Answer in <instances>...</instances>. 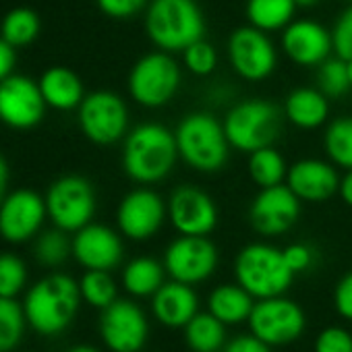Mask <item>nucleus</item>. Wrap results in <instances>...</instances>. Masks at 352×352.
<instances>
[{
  "instance_id": "nucleus-1",
  "label": "nucleus",
  "mask_w": 352,
  "mask_h": 352,
  "mask_svg": "<svg viewBox=\"0 0 352 352\" xmlns=\"http://www.w3.org/2000/svg\"><path fill=\"white\" fill-rule=\"evenodd\" d=\"M179 160L176 137L160 122H141L131 129L122 143V168L139 185L162 183Z\"/></svg>"
},
{
  "instance_id": "nucleus-2",
  "label": "nucleus",
  "mask_w": 352,
  "mask_h": 352,
  "mask_svg": "<svg viewBox=\"0 0 352 352\" xmlns=\"http://www.w3.org/2000/svg\"><path fill=\"white\" fill-rule=\"evenodd\" d=\"M79 284L67 274H50L36 282L25 300L23 311L32 329L42 336H58L71 327L81 305Z\"/></svg>"
},
{
  "instance_id": "nucleus-3",
  "label": "nucleus",
  "mask_w": 352,
  "mask_h": 352,
  "mask_svg": "<svg viewBox=\"0 0 352 352\" xmlns=\"http://www.w3.org/2000/svg\"><path fill=\"white\" fill-rule=\"evenodd\" d=\"M145 34L157 50L183 52L206 36L197 0H151L145 9Z\"/></svg>"
},
{
  "instance_id": "nucleus-4",
  "label": "nucleus",
  "mask_w": 352,
  "mask_h": 352,
  "mask_svg": "<svg viewBox=\"0 0 352 352\" xmlns=\"http://www.w3.org/2000/svg\"><path fill=\"white\" fill-rule=\"evenodd\" d=\"M179 157L193 170L212 174L226 166L230 155V141L220 122L210 112L187 114L174 131Z\"/></svg>"
},
{
  "instance_id": "nucleus-5",
  "label": "nucleus",
  "mask_w": 352,
  "mask_h": 352,
  "mask_svg": "<svg viewBox=\"0 0 352 352\" xmlns=\"http://www.w3.org/2000/svg\"><path fill=\"white\" fill-rule=\"evenodd\" d=\"M234 276L236 282L257 300L286 294L294 280L282 249L267 243H251L243 247L234 259Z\"/></svg>"
},
{
  "instance_id": "nucleus-6",
  "label": "nucleus",
  "mask_w": 352,
  "mask_h": 352,
  "mask_svg": "<svg viewBox=\"0 0 352 352\" xmlns=\"http://www.w3.org/2000/svg\"><path fill=\"white\" fill-rule=\"evenodd\" d=\"M282 122L284 112L274 102L253 98L243 100L228 110L224 118V131L236 151L251 153L274 145L282 131Z\"/></svg>"
},
{
  "instance_id": "nucleus-7",
  "label": "nucleus",
  "mask_w": 352,
  "mask_h": 352,
  "mask_svg": "<svg viewBox=\"0 0 352 352\" xmlns=\"http://www.w3.org/2000/svg\"><path fill=\"white\" fill-rule=\"evenodd\" d=\"M183 81L181 67L170 52L143 54L129 73V94L143 108H162L172 102Z\"/></svg>"
},
{
  "instance_id": "nucleus-8",
  "label": "nucleus",
  "mask_w": 352,
  "mask_h": 352,
  "mask_svg": "<svg viewBox=\"0 0 352 352\" xmlns=\"http://www.w3.org/2000/svg\"><path fill=\"white\" fill-rule=\"evenodd\" d=\"M247 323L253 336H257L272 348H280L296 342L305 333L307 317L298 302L280 294L259 298Z\"/></svg>"
},
{
  "instance_id": "nucleus-9",
  "label": "nucleus",
  "mask_w": 352,
  "mask_h": 352,
  "mask_svg": "<svg viewBox=\"0 0 352 352\" xmlns=\"http://www.w3.org/2000/svg\"><path fill=\"white\" fill-rule=\"evenodd\" d=\"M46 210L56 228L77 232L87 226L96 214V191L83 176H63L48 189Z\"/></svg>"
},
{
  "instance_id": "nucleus-10",
  "label": "nucleus",
  "mask_w": 352,
  "mask_h": 352,
  "mask_svg": "<svg viewBox=\"0 0 352 352\" xmlns=\"http://www.w3.org/2000/svg\"><path fill=\"white\" fill-rule=\"evenodd\" d=\"M228 60L232 71L251 83L274 75L278 67V50L270 36L253 25L239 28L228 38Z\"/></svg>"
},
{
  "instance_id": "nucleus-11",
  "label": "nucleus",
  "mask_w": 352,
  "mask_h": 352,
  "mask_svg": "<svg viewBox=\"0 0 352 352\" xmlns=\"http://www.w3.org/2000/svg\"><path fill=\"white\" fill-rule=\"evenodd\" d=\"M79 126L98 145H112L129 133V108L114 91H94L79 106Z\"/></svg>"
},
{
  "instance_id": "nucleus-12",
  "label": "nucleus",
  "mask_w": 352,
  "mask_h": 352,
  "mask_svg": "<svg viewBox=\"0 0 352 352\" xmlns=\"http://www.w3.org/2000/svg\"><path fill=\"white\" fill-rule=\"evenodd\" d=\"M220 263L218 247L208 236H187L174 239L164 253V267L170 280L185 284H201L214 276Z\"/></svg>"
},
{
  "instance_id": "nucleus-13",
  "label": "nucleus",
  "mask_w": 352,
  "mask_h": 352,
  "mask_svg": "<svg viewBox=\"0 0 352 352\" xmlns=\"http://www.w3.org/2000/svg\"><path fill=\"white\" fill-rule=\"evenodd\" d=\"M100 336L112 352H141L149 338L147 315L137 302L116 298L102 309Z\"/></svg>"
},
{
  "instance_id": "nucleus-14",
  "label": "nucleus",
  "mask_w": 352,
  "mask_h": 352,
  "mask_svg": "<svg viewBox=\"0 0 352 352\" xmlns=\"http://www.w3.org/2000/svg\"><path fill=\"white\" fill-rule=\"evenodd\" d=\"M300 199L288 185L259 189L249 208V222L253 230L265 239L286 234L300 218Z\"/></svg>"
},
{
  "instance_id": "nucleus-15",
  "label": "nucleus",
  "mask_w": 352,
  "mask_h": 352,
  "mask_svg": "<svg viewBox=\"0 0 352 352\" xmlns=\"http://www.w3.org/2000/svg\"><path fill=\"white\" fill-rule=\"evenodd\" d=\"M168 220L179 234L210 236L218 226V208L204 189L183 185L170 193Z\"/></svg>"
},
{
  "instance_id": "nucleus-16",
  "label": "nucleus",
  "mask_w": 352,
  "mask_h": 352,
  "mask_svg": "<svg viewBox=\"0 0 352 352\" xmlns=\"http://www.w3.org/2000/svg\"><path fill=\"white\" fill-rule=\"evenodd\" d=\"M168 218V204L149 187L129 191L118 210L116 224L122 236L131 241H147L155 236Z\"/></svg>"
},
{
  "instance_id": "nucleus-17",
  "label": "nucleus",
  "mask_w": 352,
  "mask_h": 352,
  "mask_svg": "<svg viewBox=\"0 0 352 352\" xmlns=\"http://www.w3.org/2000/svg\"><path fill=\"white\" fill-rule=\"evenodd\" d=\"M46 100L40 83L23 75H9L0 81V120L13 129H32L42 122Z\"/></svg>"
},
{
  "instance_id": "nucleus-18",
  "label": "nucleus",
  "mask_w": 352,
  "mask_h": 352,
  "mask_svg": "<svg viewBox=\"0 0 352 352\" xmlns=\"http://www.w3.org/2000/svg\"><path fill=\"white\" fill-rule=\"evenodd\" d=\"M46 216V199L36 191H13L0 204V236L9 243H25L40 232Z\"/></svg>"
},
{
  "instance_id": "nucleus-19",
  "label": "nucleus",
  "mask_w": 352,
  "mask_h": 352,
  "mask_svg": "<svg viewBox=\"0 0 352 352\" xmlns=\"http://www.w3.org/2000/svg\"><path fill=\"white\" fill-rule=\"evenodd\" d=\"M340 179L336 166L325 160L305 157L288 166L286 185L290 191L307 204H323L338 195Z\"/></svg>"
},
{
  "instance_id": "nucleus-20",
  "label": "nucleus",
  "mask_w": 352,
  "mask_h": 352,
  "mask_svg": "<svg viewBox=\"0 0 352 352\" xmlns=\"http://www.w3.org/2000/svg\"><path fill=\"white\" fill-rule=\"evenodd\" d=\"M282 50L298 67H319L333 52L331 32L311 19L292 21L282 30Z\"/></svg>"
},
{
  "instance_id": "nucleus-21",
  "label": "nucleus",
  "mask_w": 352,
  "mask_h": 352,
  "mask_svg": "<svg viewBox=\"0 0 352 352\" xmlns=\"http://www.w3.org/2000/svg\"><path fill=\"white\" fill-rule=\"evenodd\" d=\"M124 255L122 239L116 230L104 224H87L75 232L73 239V257L85 270H104L112 272L120 265Z\"/></svg>"
},
{
  "instance_id": "nucleus-22",
  "label": "nucleus",
  "mask_w": 352,
  "mask_h": 352,
  "mask_svg": "<svg viewBox=\"0 0 352 352\" xmlns=\"http://www.w3.org/2000/svg\"><path fill=\"white\" fill-rule=\"evenodd\" d=\"M151 313L157 323L170 329H183L199 313V296L191 284L170 280L151 296Z\"/></svg>"
},
{
  "instance_id": "nucleus-23",
  "label": "nucleus",
  "mask_w": 352,
  "mask_h": 352,
  "mask_svg": "<svg viewBox=\"0 0 352 352\" xmlns=\"http://www.w3.org/2000/svg\"><path fill=\"white\" fill-rule=\"evenodd\" d=\"M284 118L302 131H313L329 118V98L319 87H296L284 100Z\"/></svg>"
},
{
  "instance_id": "nucleus-24",
  "label": "nucleus",
  "mask_w": 352,
  "mask_h": 352,
  "mask_svg": "<svg viewBox=\"0 0 352 352\" xmlns=\"http://www.w3.org/2000/svg\"><path fill=\"white\" fill-rule=\"evenodd\" d=\"M38 83L46 104L54 110H75L85 98L79 75L67 67H50Z\"/></svg>"
},
{
  "instance_id": "nucleus-25",
  "label": "nucleus",
  "mask_w": 352,
  "mask_h": 352,
  "mask_svg": "<svg viewBox=\"0 0 352 352\" xmlns=\"http://www.w3.org/2000/svg\"><path fill=\"white\" fill-rule=\"evenodd\" d=\"M255 307V298L236 282L220 284L208 296V311L216 315L224 325H239L249 321Z\"/></svg>"
},
{
  "instance_id": "nucleus-26",
  "label": "nucleus",
  "mask_w": 352,
  "mask_h": 352,
  "mask_svg": "<svg viewBox=\"0 0 352 352\" xmlns=\"http://www.w3.org/2000/svg\"><path fill=\"white\" fill-rule=\"evenodd\" d=\"M164 282H166L164 261H157L147 255L131 259L122 270V286L135 298L153 296Z\"/></svg>"
},
{
  "instance_id": "nucleus-27",
  "label": "nucleus",
  "mask_w": 352,
  "mask_h": 352,
  "mask_svg": "<svg viewBox=\"0 0 352 352\" xmlns=\"http://www.w3.org/2000/svg\"><path fill=\"white\" fill-rule=\"evenodd\" d=\"M298 7L294 0H247L245 15L249 25L272 34L286 30L296 15Z\"/></svg>"
},
{
  "instance_id": "nucleus-28",
  "label": "nucleus",
  "mask_w": 352,
  "mask_h": 352,
  "mask_svg": "<svg viewBox=\"0 0 352 352\" xmlns=\"http://www.w3.org/2000/svg\"><path fill=\"white\" fill-rule=\"evenodd\" d=\"M185 342L193 352H222L226 346V325L210 311H199L185 327Z\"/></svg>"
},
{
  "instance_id": "nucleus-29",
  "label": "nucleus",
  "mask_w": 352,
  "mask_h": 352,
  "mask_svg": "<svg viewBox=\"0 0 352 352\" xmlns=\"http://www.w3.org/2000/svg\"><path fill=\"white\" fill-rule=\"evenodd\" d=\"M247 168H249L251 181L259 189H267V187H276V185L286 183L288 164H286L284 155L274 145L251 151Z\"/></svg>"
},
{
  "instance_id": "nucleus-30",
  "label": "nucleus",
  "mask_w": 352,
  "mask_h": 352,
  "mask_svg": "<svg viewBox=\"0 0 352 352\" xmlns=\"http://www.w3.org/2000/svg\"><path fill=\"white\" fill-rule=\"evenodd\" d=\"M323 149L333 166L344 170L352 168V116H342L327 124Z\"/></svg>"
},
{
  "instance_id": "nucleus-31",
  "label": "nucleus",
  "mask_w": 352,
  "mask_h": 352,
  "mask_svg": "<svg viewBox=\"0 0 352 352\" xmlns=\"http://www.w3.org/2000/svg\"><path fill=\"white\" fill-rule=\"evenodd\" d=\"M40 17L36 11L19 7L5 15L3 25H0V36H3L13 48H21L32 44L40 34Z\"/></svg>"
},
{
  "instance_id": "nucleus-32",
  "label": "nucleus",
  "mask_w": 352,
  "mask_h": 352,
  "mask_svg": "<svg viewBox=\"0 0 352 352\" xmlns=\"http://www.w3.org/2000/svg\"><path fill=\"white\" fill-rule=\"evenodd\" d=\"M25 311L15 298L0 296V352H11L19 346L25 331Z\"/></svg>"
},
{
  "instance_id": "nucleus-33",
  "label": "nucleus",
  "mask_w": 352,
  "mask_h": 352,
  "mask_svg": "<svg viewBox=\"0 0 352 352\" xmlns=\"http://www.w3.org/2000/svg\"><path fill=\"white\" fill-rule=\"evenodd\" d=\"M81 296L87 305L96 309H106L118 298V288L110 272L104 270H87L79 282Z\"/></svg>"
},
{
  "instance_id": "nucleus-34",
  "label": "nucleus",
  "mask_w": 352,
  "mask_h": 352,
  "mask_svg": "<svg viewBox=\"0 0 352 352\" xmlns=\"http://www.w3.org/2000/svg\"><path fill=\"white\" fill-rule=\"evenodd\" d=\"M34 255L40 265L58 267L69 259V255H73V241H69L67 232L60 228L46 230L38 236Z\"/></svg>"
},
{
  "instance_id": "nucleus-35",
  "label": "nucleus",
  "mask_w": 352,
  "mask_h": 352,
  "mask_svg": "<svg viewBox=\"0 0 352 352\" xmlns=\"http://www.w3.org/2000/svg\"><path fill=\"white\" fill-rule=\"evenodd\" d=\"M317 87L327 98H342L352 85L346 71V60L340 56H329L317 67Z\"/></svg>"
},
{
  "instance_id": "nucleus-36",
  "label": "nucleus",
  "mask_w": 352,
  "mask_h": 352,
  "mask_svg": "<svg viewBox=\"0 0 352 352\" xmlns=\"http://www.w3.org/2000/svg\"><path fill=\"white\" fill-rule=\"evenodd\" d=\"M185 67L195 77H210L218 69V50L206 38L193 42L183 50Z\"/></svg>"
},
{
  "instance_id": "nucleus-37",
  "label": "nucleus",
  "mask_w": 352,
  "mask_h": 352,
  "mask_svg": "<svg viewBox=\"0 0 352 352\" xmlns=\"http://www.w3.org/2000/svg\"><path fill=\"white\" fill-rule=\"evenodd\" d=\"M25 282H28L25 263L13 253L0 255V296L15 298L25 288Z\"/></svg>"
},
{
  "instance_id": "nucleus-38",
  "label": "nucleus",
  "mask_w": 352,
  "mask_h": 352,
  "mask_svg": "<svg viewBox=\"0 0 352 352\" xmlns=\"http://www.w3.org/2000/svg\"><path fill=\"white\" fill-rule=\"evenodd\" d=\"M315 352H352V333L346 327L329 325L319 331Z\"/></svg>"
},
{
  "instance_id": "nucleus-39",
  "label": "nucleus",
  "mask_w": 352,
  "mask_h": 352,
  "mask_svg": "<svg viewBox=\"0 0 352 352\" xmlns=\"http://www.w3.org/2000/svg\"><path fill=\"white\" fill-rule=\"evenodd\" d=\"M333 54L348 60L352 58V7H348L336 21L331 30Z\"/></svg>"
},
{
  "instance_id": "nucleus-40",
  "label": "nucleus",
  "mask_w": 352,
  "mask_h": 352,
  "mask_svg": "<svg viewBox=\"0 0 352 352\" xmlns=\"http://www.w3.org/2000/svg\"><path fill=\"white\" fill-rule=\"evenodd\" d=\"M96 3L100 11L112 19H131L147 9L151 0H96Z\"/></svg>"
},
{
  "instance_id": "nucleus-41",
  "label": "nucleus",
  "mask_w": 352,
  "mask_h": 352,
  "mask_svg": "<svg viewBox=\"0 0 352 352\" xmlns=\"http://www.w3.org/2000/svg\"><path fill=\"white\" fill-rule=\"evenodd\" d=\"M282 253H284V259L294 276L307 272L315 263V251L305 243H292L286 249H282Z\"/></svg>"
},
{
  "instance_id": "nucleus-42",
  "label": "nucleus",
  "mask_w": 352,
  "mask_h": 352,
  "mask_svg": "<svg viewBox=\"0 0 352 352\" xmlns=\"http://www.w3.org/2000/svg\"><path fill=\"white\" fill-rule=\"evenodd\" d=\"M333 307L338 315L352 323V270L340 278L333 290Z\"/></svg>"
},
{
  "instance_id": "nucleus-43",
  "label": "nucleus",
  "mask_w": 352,
  "mask_h": 352,
  "mask_svg": "<svg viewBox=\"0 0 352 352\" xmlns=\"http://www.w3.org/2000/svg\"><path fill=\"white\" fill-rule=\"evenodd\" d=\"M222 352H272V346H267L265 342H261L257 336L249 331L228 340Z\"/></svg>"
},
{
  "instance_id": "nucleus-44",
  "label": "nucleus",
  "mask_w": 352,
  "mask_h": 352,
  "mask_svg": "<svg viewBox=\"0 0 352 352\" xmlns=\"http://www.w3.org/2000/svg\"><path fill=\"white\" fill-rule=\"evenodd\" d=\"M15 48L0 36V81H5L9 75H13L15 69Z\"/></svg>"
},
{
  "instance_id": "nucleus-45",
  "label": "nucleus",
  "mask_w": 352,
  "mask_h": 352,
  "mask_svg": "<svg viewBox=\"0 0 352 352\" xmlns=\"http://www.w3.org/2000/svg\"><path fill=\"white\" fill-rule=\"evenodd\" d=\"M338 195H340V199L348 208H352V168L346 170V174L340 179V191H338Z\"/></svg>"
},
{
  "instance_id": "nucleus-46",
  "label": "nucleus",
  "mask_w": 352,
  "mask_h": 352,
  "mask_svg": "<svg viewBox=\"0 0 352 352\" xmlns=\"http://www.w3.org/2000/svg\"><path fill=\"white\" fill-rule=\"evenodd\" d=\"M7 183H9V164L7 160L0 155V204H3V199L7 197Z\"/></svg>"
},
{
  "instance_id": "nucleus-47",
  "label": "nucleus",
  "mask_w": 352,
  "mask_h": 352,
  "mask_svg": "<svg viewBox=\"0 0 352 352\" xmlns=\"http://www.w3.org/2000/svg\"><path fill=\"white\" fill-rule=\"evenodd\" d=\"M296 3V7L298 9H313V7H317L321 0H294Z\"/></svg>"
},
{
  "instance_id": "nucleus-48",
  "label": "nucleus",
  "mask_w": 352,
  "mask_h": 352,
  "mask_svg": "<svg viewBox=\"0 0 352 352\" xmlns=\"http://www.w3.org/2000/svg\"><path fill=\"white\" fill-rule=\"evenodd\" d=\"M69 352H100V350H98V348H94V346H85V344H81V346L71 348Z\"/></svg>"
},
{
  "instance_id": "nucleus-49",
  "label": "nucleus",
  "mask_w": 352,
  "mask_h": 352,
  "mask_svg": "<svg viewBox=\"0 0 352 352\" xmlns=\"http://www.w3.org/2000/svg\"><path fill=\"white\" fill-rule=\"evenodd\" d=\"M346 71H348V79H350V85H352V58L346 60Z\"/></svg>"
}]
</instances>
